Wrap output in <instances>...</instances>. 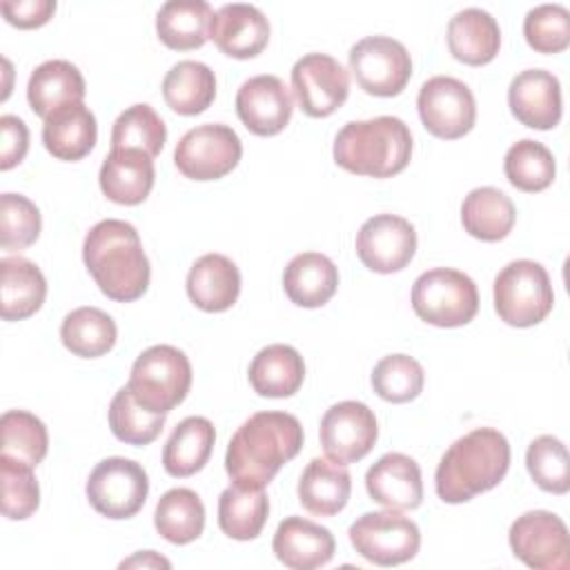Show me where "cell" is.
Listing matches in <instances>:
<instances>
[{
  "mask_svg": "<svg viewBox=\"0 0 570 570\" xmlns=\"http://www.w3.org/2000/svg\"><path fill=\"white\" fill-rule=\"evenodd\" d=\"M303 448V425L289 412L252 414L229 439L225 470L234 483L265 488Z\"/></svg>",
  "mask_w": 570,
  "mask_h": 570,
  "instance_id": "1",
  "label": "cell"
},
{
  "mask_svg": "<svg viewBox=\"0 0 570 570\" xmlns=\"http://www.w3.org/2000/svg\"><path fill=\"white\" fill-rule=\"evenodd\" d=\"M82 261L98 289L111 301H136L149 287V258L136 227L127 220L96 223L85 236Z\"/></svg>",
  "mask_w": 570,
  "mask_h": 570,
  "instance_id": "2",
  "label": "cell"
},
{
  "mask_svg": "<svg viewBox=\"0 0 570 570\" xmlns=\"http://www.w3.org/2000/svg\"><path fill=\"white\" fill-rule=\"evenodd\" d=\"M508 468V439L494 428H476L445 450L434 472V488L441 501L465 503L499 485Z\"/></svg>",
  "mask_w": 570,
  "mask_h": 570,
  "instance_id": "3",
  "label": "cell"
},
{
  "mask_svg": "<svg viewBox=\"0 0 570 570\" xmlns=\"http://www.w3.org/2000/svg\"><path fill=\"white\" fill-rule=\"evenodd\" d=\"M334 160L345 171L370 178L401 174L412 156L410 127L396 116H376L343 125L334 138Z\"/></svg>",
  "mask_w": 570,
  "mask_h": 570,
  "instance_id": "4",
  "label": "cell"
},
{
  "mask_svg": "<svg viewBox=\"0 0 570 570\" xmlns=\"http://www.w3.org/2000/svg\"><path fill=\"white\" fill-rule=\"evenodd\" d=\"M127 387L142 407L167 414L191 387V363L174 345H151L134 361Z\"/></svg>",
  "mask_w": 570,
  "mask_h": 570,
  "instance_id": "5",
  "label": "cell"
},
{
  "mask_svg": "<svg viewBox=\"0 0 570 570\" xmlns=\"http://www.w3.org/2000/svg\"><path fill=\"white\" fill-rule=\"evenodd\" d=\"M554 305V292L546 267L530 258L510 261L494 278V309L512 327L541 323Z\"/></svg>",
  "mask_w": 570,
  "mask_h": 570,
  "instance_id": "6",
  "label": "cell"
},
{
  "mask_svg": "<svg viewBox=\"0 0 570 570\" xmlns=\"http://www.w3.org/2000/svg\"><path fill=\"white\" fill-rule=\"evenodd\" d=\"M412 309L430 325L461 327L476 316L479 292L468 274L452 267H434L414 281Z\"/></svg>",
  "mask_w": 570,
  "mask_h": 570,
  "instance_id": "7",
  "label": "cell"
},
{
  "mask_svg": "<svg viewBox=\"0 0 570 570\" xmlns=\"http://www.w3.org/2000/svg\"><path fill=\"white\" fill-rule=\"evenodd\" d=\"M354 550L376 566H399L416 557L421 548L419 525L399 510L361 514L347 530Z\"/></svg>",
  "mask_w": 570,
  "mask_h": 570,
  "instance_id": "8",
  "label": "cell"
},
{
  "mask_svg": "<svg viewBox=\"0 0 570 570\" xmlns=\"http://www.w3.org/2000/svg\"><path fill=\"white\" fill-rule=\"evenodd\" d=\"M358 87L370 96H399L412 78V58L403 42L390 36H365L347 53Z\"/></svg>",
  "mask_w": 570,
  "mask_h": 570,
  "instance_id": "9",
  "label": "cell"
},
{
  "mask_svg": "<svg viewBox=\"0 0 570 570\" xmlns=\"http://www.w3.org/2000/svg\"><path fill=\"white\" fill-rule=\"evenodd\" d=\"M85 490L98 514L107 519H129L145 505L149 479L140 463L125 456H109L96 463Z\"/></svg>",
  "mask_w": 570,
  "mask_h": 570,
  "instance_id": "10",
  "label": "cell"
},
{
  "mask_svg": "<svg viewBox=\"0 0 570 570\" xmlns=\"http://www.w3.org/2000/svg\"><path fill=\"white\" fill-rule=\"evenodd\" d=\"M238 134L223 122H205L189 129L174 149L176 169L191 180H218L240 160Z\"/></svg>",
  "mask_w": 570,
  "mask_h": 570,
  "instance_id": "11",
  "label": "cell"
},
{
  "mask_svg": "<svg viewBox=\"0 0 570 570\" xmlns=\"http://www.w3.org/2000/svg\"><path fill=\"white\" fill-rule=\"evenodd\" d=\"M423 127L443 140L465 136L476 120V102L470 87L452 76H432L416 96Z\"/></svg>",
  "mask_w": 570,
  "mask_h": 570,
  "instance_id": "12",
  "label": "cell"
},
{
  "mask_svg": "<svg viewBox=\"0 0 570 570\" xmlns=\"http://www.w3.org/2000/svg\"><path fill=\"white\" fill-rule=\"evenodd\" d=\"M517 559L534 570H566L570 566V539L561 517L548 510H530L517 517L508 532Z\"/></svg>",
  "mask_w": 570,
  "mask_h": 570,
  "instance_id": "13",
  "label": "cell"
},
{
  "mask_svg": "<svg viewBox=\"0 0 570 570\" xmlns=\"http://www.w3.org/2000/svg\"><path fill=\"white\" fill-rule=\"evenodd\" d=\"M292 89L307 116L325 118L347 100L350 76L336 58L314 51L294 62Z\"/></svg>",
  "mask_w": 570,
  "mask_h": 570,
  "instance_id": "14",
  "label": "cell"
},
{
  "mask_svg": "<svg viewBox=\"0 0 570 570\" xmlns=\"http://www.w3.org/2000/svg\"><path fill=\"white\" fill-rule=\"evenodd\" d=\"M318 439L327 459L343 465L356 463L374 448L379 423L365 403L341 401L323 414Z\"/></svg>",
  "mask_w": 570,
  "mask_h": 570,
  "instance_id": "15",
  "label": "cell"
},
{
  "mask_svg": "<svg viewBox=\"0 0 570 570\" xmlns=\"http://www.w3.org/2000/svg\"><path fill=\"white\" fill-rule=\"evenodd\" d=\"M416 252L414 225L396 214H376L367 218L356 234V254L361 263L376 274L401 272Z\"/></svg>",
  "mask_w": 570,
  "mask_h": 570,
  "instance_id": "16",
  "label": "cell"
},
{
  "mask_svg": "<svg viewBox=\"0 0 570 570\" xmlns=\"http://www.w3.org/2000/svg\"><path fill=\"white\" fill-rule=\"evenodd\" d=\"M294 111V98L278 76H252L238 87L236 114L256 136L281 134Z\"/></svg>",
  "mask_w": 570,
  "mask_h": 570,
  "instance_id": "17",
  "label": "cell"
},
{
  "mask_svg": "<svg viewBox=\"0 0 570 570\" xmlns=\"http://www.w3.org/2000/svg\"><path fill=\"white\" fill-rule=\"evenodd\" d=\"M512 116L530 129H552L561 120V85L546 69L519 71L508 87Z\"/></svg>",
  "mask_w": 570,
  "mask_h": 570,
  "instance_id": "18",
  "label": "cell"
},
{
  "mask_svg": "<svg viewBox=\"0 0 570 570\" xmlns=\"http://www.w3.org/2000/svg\"><path fill=\"white\" fill-rule=\"evenodd\" d=\"M209 38L225 56L247 60L267 47L269 22L265 13L254 4H223L218 11H214Z\"/></svg>",
  "mask_w": 570,
  "mask_h": 570,
  "instance_id": "19",
  "label": "cell"
},
{
  "mask_svg": "<svg viewBox=\"0 0 570 570\" xmlns=\"http://www.w3.org/2000/svg\"><path fill=\"white\" fill-rule=\"evenodd\" d=\"M365 488L372 501L390 510H414L423 501L421 468L403 452L383 454L367 470Z\"/></svg>",
  "mask_w": 570,
  "mask_h": 570,
  "instance_id": "20",
  "label": "cell"
},
{
  "mask_svg": "<svg viewBox=\"0 0 570 570\" xmlns=\"http://www.w3.org/2000/svg\"><path fill=\"white\" fill-rule=\"evenodd\" d=\"M276 559L292 570H314L334 557V534L303 517H287L278 523L272 541Z\"/></svg>",
  "mask_w": 570,
  "mask_h": 570,
  "instance_id": "21",
  "label": "cell"
},
{
  "mask_svg": "<svg viewBox=\"0 0 570 570\" xmlns=\"http://www.w3.org/2000/svg\"><path fill=\"white\" fill-rule=\"evenodd\" d=\"M187 296L203 312H225L240 294V272L225 254H203L189 267Z\"/></svg>",
  "mask_w": 570,
  "mask_h": 570,
  "instance_id": "22",
  "label": "cell"
},
{
  "mask_svg": "<svg viewBox=\"0 0 570 570\" xmlns=\"http://www.w3.org/2000/svg\"><path fill=\"white\" fill-rule=\"evenodd\" d=\"M154 160L138 149H111L100 165L102 194L118 205H140L154 187Z\"/></svg>",
  "mask_w": 570,
  "mask_h": 570,
  "instance_id": "23",
  "label": "cell"
},
{
  "mask_svg": "<svg viewBox=\"0 0 570 570\" xmlns=\"http://www.w3.org/2000/svg\"><path fill=\"white\" fill-rule=\"evenodd\" d=\"M98 138L94 111L85 102H73L56 109L45 118L42 142L45 149L58 160L85 158Z\"/></svg>",
  "mask_w": 570,
  "mask_h": 570,
  "instance_id": "24",
  "label": "cell"
},
{
  "mask_svg": "<svg viewBox=\"0 0 570 570\" xmlns=\"http://www.w3.org/2000/svg\"><path fill=\"white\" fill-rule=\"evenodd\" d=\"M501 47L499 22L479 7H468L454 13L448 22V49L450 53L472 67L494 60Z\"/></svg>",
  "mask_w": 570,
  "mask_h": 570,
  "instance_id": "25",
  "label": "cell"
},
{
  "mask_svg": "<svg viewBox=\"0 0 570 570\" xmlns=\"http://www.w3.org/2000/svg\"><path fill=\"white\" fill-rule=\"evenodd\" d=\"M352 492V476L343 463L332 459H312L298 479V501L316 517L338 514Z\"/></svg>",
  "mask_w": 570,
  "mask_h": 570,
  "instance_id": "26",
  "label": "cell"
},
{
  "mask_svg": "<svg viewBox=\"0 0 570 570\" xmlns=\"http://www.w3.org/2000/svg\"><path fill=\"white\" fill-rule=\"evenodd\" d=\"M85 78L69 60H47L38 65L27 82V100L36 116L47 118L56 109L85 98Z\"/></svg>",
  "mask_w": 570,
  "mask_h": 570,
  "instance_id": "27",
  "label": "cell"
},
{
  "mask_svg": "<svg viewBox=\"0 0 570 570\" xmlns=\"http://www.w3.org/2000/svg\"><path fill=\"white\" fill-rule=\"evenodd\" d=\"M338 287V269L321 252L296 254L283 272V289L298 307L325 305Z\"/></svg>",
  "mask_w": 570,
  "mask_h": 570,
  "instance_id": "28",
  "label": "cell"
},
{
  "mask_svg": "<svg viewBox=\"0 0 570 570\" xmlns=\"http://www.w3.org/2000/svg\"><path fill=\"white\" fill-rule=\"evenodd\" d=\"M2 318L22 321L36 314L47 296V281L36 263L24 256H4L0 261Z\"/></svg>",
  "mask_w": 570,
  "mask_h": 570,
  "instance_id": "29",
  "label": "cell"
},
{
  "mask_svg": "<svg viewBox=\"0 0 570 570\" xmlns=\"http://www.w3.org/2000/svg\"><path fill=\"white\" fill-rule=\"evenodd\" d=\"M247 374L258 396L285 399L296 394L303 385L305 363L292 345L272 343L252 358Z\"/></svg>",
  "mask_w": 570,
  "mask_h": 570,
  "instance_id": "30",
  "label": "cell"
},
{
  "mask_svg": "<svg viewBox=\"0 0 570 570\" xmlns=\"http://www.w3.org/2000/svg\"><path fill=\"white\" fill-rule=\"evenodd\" d=\"M216 430L205 416L183 419L163 448V468L169 476L185 479L205 468L214 450Z\"/></svg>",
  "mask_w": 570,
  "mask_h": 570,
  "instance_id": "31",
  "label": "cell"
},
{
  "mask_svg": "<svg viewBox=\"0 0 570 570\" xmlns=\"http://www.w3.org/2000/svg\"><path fill=\"white\" fill-rule=\"evenodd\" d=\"M514 220V203L497 187H476L463 198L461 223L472 238L485 243L503 240L512 232Z\"/></svg>",
  "mask_w": 570,
  "mask_h": 570,
  "instance_id": "32",
  "label": "cell"
},
{
  "mask_svg": "<svg viewBox=\"0 0 570 570\" xmlns=\"http://www.w3.org/2000/svg\"><path fill=\"white\" fill-rule=\"evenodd\" d=\"M214 11L205 0H169L156 13V33L169 49H198L209 38Z\"/></svg>",
  "mask_w": 570,
  "mask_h": 570,
  "instance_id": "33",
  "label": "cell"
},
{
  "mask_svg": "<svg viewBox=\"0 0 570 570\" xmlns=\"http://www.w3.org/2000/svg\"><path fill=\"white\" fill-rule=\"evenodd\" d=\"M163 98L180 116L205 111L216 98V76L198 60L176 62L163 78Z\"/></svg>",
  "mask_w": 570,
  "mask_h": 570,
  "instance_id": "34",
  "label": "cell"
},
{
  "mask_svg": "<svg viewBox=\"0 0 570 570\" xmlns=\"http://www.w3.org/2000/svg\"><path fill=\"white\" fill-rule=\"evenodd\" d=\"M269 499L263 488L234 483L218 497V525L236 541L256 539L267 521Z\"/></svg>",
  "mask_w": 570,
  "mask_h": 570,
  "instance_id": "35",
  "label": "cell"
},
{
  "mask_svg": "<svg viewBox=\"0 0 570 570\" xmlns=\"http://www.w3.org/2000/svg\"><path fill=\"white\" fill-rule=\"evenodd\" d=\"M154 525L158 534L169 543H191L203 534L205 505L194 490L171 488L156 503Z\"/></svg>",
  "mask_w": 570,
  "mask_h": 570,
  "instance_id": "36",
  "label": "cell"
},
{
  "mask_svg": "<svg viewBox=\"0 0 570 570\" xmlns=\"http://www.w3.org/2000/svg\"><path fill=\"white\" fill-rule=\"evenodd\" d=\"M60 338L71 354L80 358H98L116 345L118 330L107 312L85 305L62 318Z\"/></svg>",
  "mask_w": 570,
  "mask_h": 570,
  "instance_id": "37",
  "label": "cell"
},
{
  "mask_svg": "<svg viewBox=\"0 0 570 570\" xmlns=\"http://www.w3.org/2000/svg\"><path fill=\"white\" fill-rule=\"evenodd\" d=\"M503 171L512 187L534 194L552 185L557 174V163L552 151L546 145L532 138H523L505 151Z\"/></svg>",
  "mask_w": 570,
  "mask_h": 570,
  "instance_id": "38",
  "label": "cell"
},
{
  "mask_svg": "<svg viewBox=\"0 0 570 570\" xmlns=\"http://www.w3.org/2000/svg\"><path fill=\"white\" fill-rule=\"evenodd\" d=\"M167 140V127L147 102L127 107L111 127V149H138L149 158L158 156Z\"/></svg>",
  "mask_w": 570,
  "mask_h": 570,
  "instance_id": "39",
  "label": "cell"
},
{
  "mask_svg": "<svg viewBox=\"0 0 570 570\" xmlns=\"http://www.w3.org/2000/svg\"><path fill=\"white\" fill-rule=\"evenodd\" d=\"M165 419L167 414L142 407L127 385L120 387L109 403V428L118 441L129 445H147L156 441L165 428Z\"/></svg>",
  "mask_w": 570,
  "mask_h": 570,
  "instance_id": "40",
  "label": "cell"
},
{
  "mask_svg": "<svg viewBox=\"0 0 570 570\" xmlns=\"http://www.w3.org/2000/svg\"><path fill=\"white\" fill-rule=\"evenodd\" d=\"M2 456L36 468L49 448L45 423L27 410H7L0 419Z\"/></svg>",
  "mask_w": 570,
  "mask_h": 570,
  "instance_id": "41",
  "label": "cell"
},
{
  "mask_svg": "<svg viewBox=\"0 0 570 570\" xmlns=\"http://www.w3.org/2000/svg\"><path fill=\"white\" fill-rule=\"evenodd\" d=\"M425 383L421 363L407 354H387L372 370V387L387 403L414 401Z\"/></svg>",
  "mask_w": 570,
  "mask_h": 570,
  "instance_id": "42",
  "label": "cell"
},
{
  "mask_svg": "<svg viewBox=\"0 0 570 570\" xmlns=\"http://www.w3.org/2000/svg\"><path fill=\"white\" fill-rule=\"evenodd\" d=\"M525 468L532 481L552 494L570 490V456L561 439L552 434L537 436L525 452Z\"/></svg>",
  "mask_w": 570,
  "mask_h": 570,
  "instance_id": "43",
  "label": "cell"
},
{
  "mask_svg": "<svg viewBox=\"0 0 570 570\" xmlns=\"http://www.w3.org/2000/svg\"><path fill=\"white\" fill-rule=\"evenodd\" d=\"M0 483H2V514L11 521L29 519L40 505V485L33 468L0 454Z\"/></svg>",
  "mask_w": 570,
  "mask_h": 570,
  "instance_id": "44",
  "label": "cell"
},
{
  "mask_svg": "<svg viewBox=\"0 0 570 570\" xmlns=\"http://www.w3.org/2000/svg\"><path fill=\"white\" fill-rule=\"evenodd\" d=\"M42 229L40 209L22 194L0 196V245L7 252L24 249L38 240Z\"/></svg>",
  "mask_w": 570,
  "mask_h": 570,
  "instance_id": "45",
  "label": "cell"
},
{
  "mask_svg": "<svg viewBox=\"0 0 570 570\" xmlns=\"http://www.w3.org/2000/svg\"><path fill=\"white\" fill-rule=\"evenodd\" d=\"M525 42L539 53H561L570 45V13L563 4H539L523 18Z\"/></svg>",
  "mask_w": 570,
  "mask_h": 570,
  "instance_id": "46",
  "label": "cell"
},
{
  "mask_svg": "<svg viewBox=\"0 0 570 570\" xmlns=\"http://www.w3.org/2000/svg\"><path fill=\"white\" fill-rule=\"evenodd\" d=\"M29 149V129L22 118L4 114L0 118V169L7 171L22 163Z\"/></svg>",
  "mask_w": 570,
  "mask_h": 570,
  "instance_id": "47",
  "label": "cell"
},
{
  "mask_svg": "<svg viewBox=\"0 0 570 570\" xmlns=\"http://www.w3.org/2000/svg\"><path fill=\"white\" fill-rule=\"evenodd\" d=\"M2 16L18 29H36L49 22L56 11L53 0H2Z\"/></svg>",
  "mask_w": 570,
  "mask_h": 570,
  "instance_id": "48",
  "label": "cell"
},
{
  "mask_svg": "<svg viewBox=\"0 0 570 570\" xmlns=\"http://www.w3.org/2000/svg\"><path fill=\"white\" fill-rule=\"evenodd\" d=\"M169 566H171V563H169L165 557L156 554L154 550L136 552L134 557H129V559H125V561L120 563V568H169Z\"/></svg>",
  "mask_w": 570,
  "mask_h": 570,
  "instance_id": "49",
  "label": "cell"
}]
</instances>
